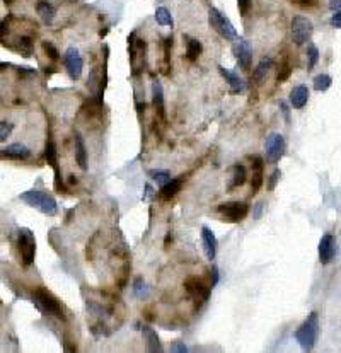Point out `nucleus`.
I'll return each instance as SVG.
<instances>
[{
	"label": "nucleus",
	"instance_id": "f257e3e1",
	"mask_svg": "<svg viewBox=\"0 0 341 353\" xmlns=\"http://www.w3.org/2000/svg\"><path fill=\"white\" fill-rule=\"evenodd\" d=\"M319 333H321L319 316H317V312H312L295 331V339L299 341V345L304 350H312L316 346L317 339H319Z\"/></svg>",
	"mask_w": 341,
	"mask_h": 353
},
{
	"label": "nucleus",
	"instance_id": "f03ea898",
	"mask_svg": "<svg viewBox=\"0 0 341 353\" xmlns=\"http://www.w3.org/2000/svg\"><path fill=\"white\" fill-rule=\"evenodd\" d=\"M19 198H21L24 203H28L29 206H34V208H38L41 214L50 215V217L56 215V212H58V206H56L55 198H53V196H50L48 193H45V191L31 189V191L21 193V196H19Z\"/></svg>",
	"mask_w": 341,
	"mask_h": 353
},
{
	"label": "nucleus",
	"instance_id": "7ed1b4c3",
	"mask_svg": "<svg viewBox=\"0 0 341 353\" xmlns=\"http://www.w3.org/2000/svg\"><path fill=\"white\" fill-rule=\"evenodd\" d=\"M33 301H34L36 307H38L39 311L46 312V314H50V316H55V318H58V319H65L60 301L51 294V292L46 290V288H43V287L36 288V290L33 292Z\"/></svg>",
	"mask_w": 341,
	"mask_h": 353
},
{
	"label": "nucleus",
	"instance_id": "20e7f679",
	"mask_svg": "<svg viewBox=\"0 0 341 353\" xmlns=\"http://www.w3.org/2000/svg\"><path fill=\"white\" fill-rule=\"evenodd\" d=\"M217 214L220 215V219L223 222L237 224V222H242L247 217V214H249V205L246 202H225L222 205H219Z\"/></svg>",
	"mask_w": 341,
	"mask_h": 353
},
{
	"label": "nucleus",
	"instance_id": "39448f33",
	"mask_svg": "<svg viewBox=\"0 0 341 353\" xmlns=\"http://www.w3.org/2000/svg\"><path fill=\"white\" fill-rule=\"evenodd\" d=\"M314 33V24L306 16H295L292 19V38L297 46H302L310 41Z\"/></svg>",
	"mask_w": 341,
	"mask_h": 353
},
{
	"label": "nucleus",
	"instance_id": "423d86ee",
	"mask_svg": "<svg viewBox=\"0 0 341 353\" xmlns=\"http://www.w3.org/2000/svg\"><path fill=\"white\" fill-rule=\"evenodd\" d=\"M208 24L212 26L222 38H225V39L237 38V31H236V28H234V24L222 14V12L217 11L215 7H212L208 11Z\"/></svg>",
	"mask_w": 341,
	"mask_h": 353
},
{
	"label": "nucleus",
	"instance_id": "0eeeda50",
	"mask_svg": "<svg viewBox=\"0 0 341 353\" xmlns=\"http://www.w3.org/2000/svg\"><path fill=\"white\" fill-rule=\"evenodd\" d=\"M185 288L186 292L189 294V297L193 299L196 307H202L206 301L210 299V294H212V287L206 285L203 280L200 278H188L185 282Z\"/></svg>",
	"mask_w": 341,
	"mask_h": 353
},
{
	"label": "nucleus",
	"instance_id": "6e6552de",
	"mask_svg": "<svg viewBox=\"0 0 341 353\" xmlns=\"http://www.w3.org/2000/svg\"><path fill=\"white\" fill-rule=\"evenodd\" d=\"M19 252H21L22 265L29 266L34 261L36 256V239L29 229H21L19 231Z\"/></svg>",
	"mask_w": 341,
	"mask_h": 353
},
{
	"label": "nucleus",
	"instance_id": "1a4fd4ad",
	"mask_svg": "<svg viewBox=\"0 0 341 353\" xmlns=\"http://www.w3.org/2000/svg\"><path fill=\"white\" fill-rule=\"evenodd\" d=\"M285 138L280 133H272V135L266 138V159L272 164H276L280 159L285 154Z\"/></svg>",
	"mask_w": 341,
	"mask_h": 353
},
{
	"label": "nucleus",
	"instance_id": "9d476101",
	"mask_svg": "<svg viewBox=\"0 0 341 353\" xmlns=\"http://www.w3.org/2000/svg\"><path fill=\"white\" fill-rule=\"evenodd\" d=\"M63 62H65V68H67V72H68L70 79H72V81H79L80 75H82L84 60H82V56H80V53L77 51V48H72V46H70V48L65 51Z\"/></svg>",
	"mask_w": 341,
	"mask_h": 353
},
{
	"label": "nucleus",
	"instance_id": "9b49d317",
	"mask_svg": "<svg viewBox=\"0 0 341 353\" xmlns=\"http://www.w3.org/2000/svg\"><path fill=\"white\" fill-rule=\"evenodd\" d=\"M234 41H236V43H234V46H232L234 56H236L237 62H239L240 68L249 70L251 60H253V50H251V45L244 38H239V36H237Z\"/></svg>",
	"mask_w": 341,
	"mask_h": 353
},
{
	"label": "nucleus",
	"instance_id": "f8f14e48",
	"mask_svg": "<svg viewBox=\"0 0 341 353\" xmlns=\"http://www.w3.org/2000/svg\"><path fill=\"white\" fill-rule=\"evenodd\" d=\"M251 159V195H256V193L261 189L263 186V179H265V164H263V159L254 155Z\"/></svg>",
	"mask_w": 341,
	"mask_h": 353
},
{
	"label": "nucleus",
	"instance_id": "ddd939ff",
	"mask_svg": "<svg viewBox=\"0 0 341 353\" xmlns=\"http://www.w3.org/2000/svg\"><path fill=\"white\" fill-rule=\"evenodd\" d=\"M319 261L323 265H327V263L333 261L334 254H336V239H334L333 234H324L319 241Z\"/></svg>",
	"mask_w": 341,
	"mask_h": 353
},
{
	"label": "nucleus",
	"instance_id": "4468645a",
	"mask_svg": "<svg viewBox=\"0 0 341 353\" xmlns=\"http://www.w3.org/2000/svg\"><path fill=\"white\" fill-rule=\"evenodd\" d=\"M202 244L203 249H205V254L210 261H213L217 256V248H219V242H217V237L213 234V231L206 225L202 227Z\"/></svg>",
	"mask_w": 341,
	"mask_h": 353
},
{
	"label": "nucleus",
	"instance_id": "2eb2a0df",
	"mask_svg": "<svg viewBox=\"0 0 341 353\" xmlns=\"http://www.w3.org/2000/svg\"><path fill=\"white\" fill-rule=\"evenodd\" d=\"M219 72H220V75L229 82L230 94H242L244 89H246V84H244V81L239 77V74H236V72H232V70L225 68V67H222V65L219 67Z\"/></svg>",
	"mask_w": 341,
	"mask_h": 353
},
{
	"label": "nucleus",
	"instance_id": "dca6fc26",
	"mask_svg": "<svg viewBox=\"0 0 341 353\" xmlns=\"http://www.w3.org/2000/svg\"><path fill=\"white\" fill-rule=\"evenodd\" d=\"M185 179H186V176H178V178H174V179H169L166 185L160 186L159 196L162 200H166V202L170 198H174V196L181 191L183 185H185Z\"/></svg>",
	"mask_w": 341,
	"mask_h": 353
},
{
	"label": "nucleus",
	"instance_id": "f3484780",
	"mask_svg": "<svg viewBox=\"0 0 341 353\" xmlns=\"http://www.w3.org/2000/svg\"><path fill=\"white\" fill-rule=\"evenodd\" d=\"M29 155H31L29 149L22 144H12L0 152V157L12 159V161H26V159H29Z\"/></svg>",
	"mask_w": 341,
	"mask_h": 353
},
{
	"label": "nucleus",
	"instance_id": "a211bd4d",
	"mask_svg": "<svg viewBox=\"0 0 341 353\" xmlns=\"http://www.w3.org/2000/svg\"><path fill=\"white\" fill-rule=\"evenodd\" d=\"M142 335L143 339H145V350L150 353H157V352H162V343H160L159 336H157V331L152 329L150 326H143L142 328Z\"/></svg>",
	"mask_w": 341,
	"mask_h": 353
},
{
	"label": "nucleus",
	"instance_id": "6ab92c4d",
	"mask_svg": "<svg viewBox=\"0 0 341 353\" xmlns=\"http://www.w3.org/2000/svg\"><path fill=\"white\" fill-rule=\"evenodd\" d=\"M309 101V89L306 85H297L290 92V104L293 109H302Z\"/></svg>",
	"mask_w": 341,
	"mask_h": 353
},
{
	"label": "nucleus",
	"instance_id": "aec40b11",
	"mask_svg": "<svg viewBox=\"0 0 341 353\" xmlns=\"http://www.w3.org/2000/svg\"><path fill=\"white\" fill-rule=\"evenodd\" d=\"M152 98H153V109H155L157 116L162 121H166V106H164V91L160 82H153L152 89Z\"/></svg>",
	"mask_w": 341,
	"mask_h": 353
},
{
	"label": "nucleus",
	"instance_id": "412c9836",
	"mask_svg": "<svg viewBox=\"0 0 341 353\" xmlns=\"http://www.w3.org/2000/svg\"><path fill=\"white\" fill-rule=\"evenodd\" d=\"M36 11H38L39 19H41L45 24H51V22L55 21L56 9H55V5L50 4V2H46V0L38 2V5H36Z\"/></svg>",
	"mask_w": 341,
	"mask_h": 353
},
{
	"label": "nucleus",
	"instance_id": "4be33fe9",
	"mask_svg": "<svg viewBox=\"0 0 341 353\" xmlns=\"http://www.w3.org/2000/svg\"><path fill=\"white\" fill-rule=\"evenodd\" d=\"M273 68V58H270V56H265V58L261 60V62L258 63V67H256V70L253 72V79L256 82H259L261 84L263 81H265L266 77H268L270 70Z\"/></svg>",
	"mask_w": 341,
	"mask_h": 353
},
{
	"label": "nucleus",
	"instance_id": "5701e85b",
	"mask_svg": "<svg viewBox=\"0 0 341 353\" xmlns=\"http://www.w3.org/2000/svg\"><path fill=\"white\" fill-rule=\"evenodd\" d=\"M185 39H186V58L189 62H195V60H198V56L203 51L202 43H200V39L189 38V36H185Z\"/></svg>",
	"mask_w": 341,
	"mask_h": 353
},
{
	"label": "nucleus",
	"instance_id": "b1692460",
	"mask_svg": "<svg viewBox=\"0 0 341 353\" xmlns=\"http://www.w3.org/2000/svg\"><path fill=\"white\" fill-rule=\"evenodd\" d=\"M246 179H247V171H246V168H244V164L237 162V164L234 166L232 185H230V188H229V189H237V188H240V186H244Z\"/></svg>",
	"mask_w": 341,
	"mask_h": 353
},
{
	"label": "nucleus",
	"instance_id": "393cba45",
	"mask_svg": "<svg viewBox=\"0 0 341 353\" xmlns=\"http://www.w3.org/2000/svg\"><path fill=\"white\" fill-rule=\"evenodd\" d=\"M75 157L79 162L80 169H87V152H85V145H84V140L80 138V135H75Z\"/></svg>",
	"mask_w": 341,
	"mask_h": 353
},
{
	"label": "nucleus",
	"instance_id": "a878e982",
	"mask_svg": "<svg viewBox=\"0 0 341 353\" xmlns=\"http://www.w3.org/2000/svg\"><path fill=\"white\" fill-rule=\"evenodd\" d=\"M45 159L53 169L58 166V152H56V145L53 140H48L45 145Z\"/></svg>",
	"mask_w": 341,
	"mask_h": 353
},
{
	"label": "nucleus",
	"instance_id": "bb28decb",
	"mask_svg": "<svg viewBox=\"0 0 341 353\" xmlns=\"http://www.w3.org/2000/svg\"><path fill=\"white\" fill-rule=\"evenodd\" d=\"M17 50L22 56H31L33 55V50H34V45H33V39L29 36H21L17 39Z\"/></svg>",
	"mask_w": 341,
	"mask_h": 353
},
{
	"label": "nucleus",
	"instance_id": "cd10ccee",
	"mask_svg": "<svg viewBox=\"0 0 341 353\" xmlns=\"http://www.w3.org/2000/svg\"><path fill=\"white\" fill-rule=\"evenodd\" d=\"M155 21L157 24L160 26H172L174 24V21H172V16H170V12L167 11L166 7H159L155 11Z\"/></svg>",
	"mask_w": 341,
	"mask_h": 353
},
{
	"label": "nucleus",
	"instance_id": "c85d7f7f",
	"mask_svg": "<svg viewBox=\"0 0 341 353\" xmlns=\"http://www.w3.org/2000/svg\"><path fill=\"white\" fill-rule=\"evenodd\" d=\"M331 84H333V79L329 77V75L326 74H321L317 75L316 79H314V89L319 92H326L327 89L331 87Z\"/></svg>",
	"mask_w": 341,
	"mask_h": 353
},
{
	"label": "nucleus",
	"instance_id": "c756f323",
	"mask_svg": "<svg viewBox=\"0 0 341 353\" xmlns=\"http://www.w3.org/2000/svg\"><path fill=\"white\" fill-rule=\"evenodd\" d=\"M170 50H172V36H167L164 39V74H167L170 68Z\"/></svg>",
	"mask_w": 341,
	"mask_h": 353
},
{
	"label": "nucleus",
	"instance_id": "7c9ffc66",
	"mask_svg": "<svg viewBox=\"0 0 341 353\" xmlns=\"http://www.w3.org/2000/svg\"><path fill=\"white\" fill-rule=\"evenodd\" d=\"M150 178H152L157 185L162 186L170 179V174H169V171H160V169H157V171H150Z\"/></svg>",
	"mask_w": 341,
	"mask_h": 353
},
{
	"label": "nucleus",
	"instance_id": "2f4dec72",
	"mask_svg": "<svg viewBox=\"0 0 341 353\" xmlns=\"http://www.w3.org/2000/svg\"><path fill=\"white\" fill-rule=\"evenodd\" d=\"M43 51L48 55L50 60H53V62H56V60L60 58V51L56 50V46L53 45L51 41H43Z\"/></svg>",
	"mask_w": 341,
	"mask_h": 353
},
{
	"label": "nucleus",
	"instance_id": "473e14b6",
	"mask_svg": "<svg viewBox=\"0 0 341 353\" xmlns=\"http://www.w3.org/2000/svg\"><path fill=\"white\" fill-rule=\"evenodd\" d=\"M290 74H292V67H290L289 62H283V65L280 67V70H278V75H276V81L285 82L287 79L290 77Z\"/></svg>",
	"mask_w": 341,
	"mask_h": 353
},
{
	"label": "nucleus",
	"instance_id": "72a5a7b5",
	"mask_svg": "<svg viewBox=\"0 0 341 353\" xmlns=\"http://www.w3.org/2000/svg\"><path fill=\"white\" fill-rule=\"evenodd\" d=\"M14 130V125L9 121H0V142H4L5 138H7L9 135H11V132Z\"/></svg>",
	"mask_w": 341,
	"mask_h": 353
},
{
	"label": "nucleus",
	"instance_id": "f704fd0d",
	"mask_svg": "<svg viewBox=\"0 0 341 353\" xmlns=\"http://www.w3.org/2000/svg\"><path fill=\"white\" fill-rule=\"evenodd\" d=\"M307 56H309V70H312L316 67L317 60H319V50L316 46H310L309 51H307Z\"/></svg>",
	"mask_w": 341,
	"mask_h": 353
},
{
	"label": "nucleus",
	"instance_id": "c9c22d12",
	"mask_svg": "<svg viewBox=\"0 0 341 353\" xmlns=\"http://www.w3.org/2000/svg\"><path fill=\"white\" fill-rule=\"evenodd\" d=\"M251 4H253V0H237V7H239V12L242 17H246L247 12L251 9Z\"/></svg>",
	"mask_w": 341,
	"mask_h": 353
},
{
	"label": "nucleus",
	"instance_id": "e433bc0d",
	"mask_svg": "<svg viewBox=\"0 0 341 353\" xmlns=\"http://www.w3.org/2000/svg\"><path fill=\"white\" fill-rule=\"evenodd\" d=\"M280 178H282V172H280V169H275V172L270 176V181H268V189H270V191H273V189H275V186L278 185Z\"/></svg>",
	"mask_w": 341,
	"mask_h": 353
},
{
	"label": "nucleus",
	"instance_id": "4c0bfd02",
	"mask_svg": "<svg viewBox=\"0 0 341 353\" xmlns=\"http://www.w3.org/2000/svg\"><path fill=\"white\" fill-rule=\"evenodd\" d=\"M219 284V268H217V265H212V268H210V287H215V285Z\"/></svg>",
	"mask_w": 341,
	"mask_h": 353
},
{
	"label": "nucleus",
	"instance_id": "58836bf2",
	"mask_svg": "<svg viewBox=\"0 0 341 353\" xmlns=\"http://www.w3.org/2000/svg\"><path fill=\"white\" fill-rule=\"evenodd\" d=\"M133 287H135V294L138 295V297H143V287H145V285H143V280L142 278H136L135 280V285H133Z\"/></svg>",
	"mask_w": 341,
	"mask_h": 353
},
{
	"label": "nucleus",
	"instance_id": "ea45409f",
	"mask_svg": "<svg viewBox=\"0 0 341 353\" xmlns=\"http://www.w3.org/2000/svg\"><path fill=\"white\" fill-rule=\"evenodd\" d=\"M331 24H333L336 29L341 28V14L340 12H334L333 14V17H331Z\"/></svg>",
	"mask_w": 341,
	"mask_h": 353
},
{
	"label": "nucleus",
	"instance_id": "a19ab883",
	"mask_svg": "<svg viewBox=\"0 0 341 353\" xmlns=\"http://www.w3.org/2000/svg\"><path fill=\"white\" fill-rule=\"evenodd\" d=\"M280 108H282V113H283V116H285V119H287V123H290V109H289V106H287V102H280Z\"/></svg>",
	"mask_w": 341,
	"mask_h": 353
},
{
	"label": "nucleus",
	"instance_id": "79ce46f5",
	"mask_svg": "<svg viewBox=\"0 0 341 353\" xmlns=\"http://www.w3.org/2000/svg\"><path fill=\"white\" fill-rule=\"evenodd\" d=\"M263 205H265V202H259V203H256V205H254V219H259V217H261Z\"/></svg>",
	"mask_w": 341,
	"mask_h": 353
},
{
	"label": "nucleus",
	"instance_id": "37998d69",
	"mask_svg": "<svg viewBox=\"0 0 341 353\" xmlns=\"http://www.w3.org/2000/svg\"><path fill=\"white\" fill-rule=\"evenodd\" d=\"M329 9H331V11H334V12H340V9H341L340 0H331V2H329Z\"/></svg>",
	"mask_w": 341,
	"mask_h": 353
},
{
	"label": "nucleus",
	"instance_id": "c03bdc74",
	"mask_svg": "<svg viewBox=\"0 0 341 353\" xmlns=\"http://www.w3.org/2000/svg\"><path fill=\"white\" fill-rule=\"evenodd\" d=\"M174 352H181V353H185V352H188V346L185 345V343H176L174 345Z\"/></svg>",
	"mask_w": 341,
	"mask_h": 353
},
{
	"label": "nucleus",
	"instance_id": "a18cd8bd",
	"mask_svg": "<svg viewBox=\"0 0 341 353\" xmlns=\"http://www.w3.org/2000/svg\"><path fill=\"white\" fill-rule=\"evenodd\" d=\"M299 4L304 7H312V5H316V0H299Z\"/></svg>",
	"mask_w": 341,
	"mask_h": 353
},
{
	"label": "nucleus",
	"instance_id": "49530a36",
	"mask_svg": "<svg viewBox=\"0 0 341 353\" xmlns=\"http://www.w3.org/2000/svg\"><path fill=\"white\" fill-rule=\"evenodd\" d=\"M68 183H70V185H77V178H75V176H70V178H68Z\"/></svg>",
	"mask_w": 341,
	"mask_h": 353
},
{
	"label": "nucleus",
	"instance_id": "de8ad7c7",
	"mask_svg": "<svg viewBox=\"0 0 341 353\" xmlns=\"http://www.w3.org/2000/svg\"><path fill=\"white\" fill-rule=\"evenodd\" d=\"M5 4H12V2H14V0H4Z\"/></svg>",
	"mask_w": 341,
	"mask_h": 353
}]
</instances>
